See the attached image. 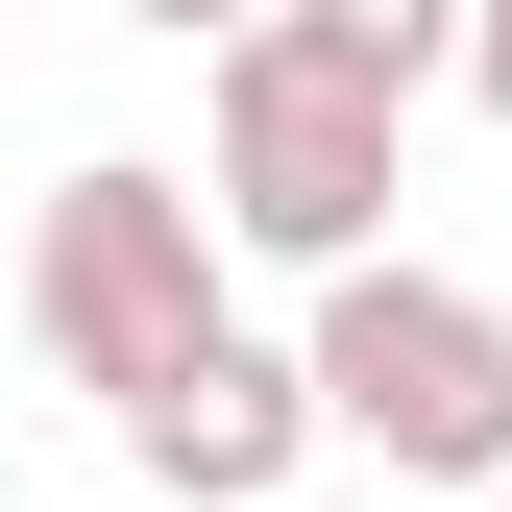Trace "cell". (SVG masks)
Listing matches in <instances>:
<instances>
[{"label":"cell","mask_w":512,"mask_h":512,"mask_svg":"<svg viewBox=\"0 0 512 512\" xmlns=\"http://www.w3.org/2000/svg\"><path fill=\"white\" fill-rule=\"evenodd\" d=\"M391 171H415L391 98H342V74L269 49V25L220 49V122H196V220H220V269H366V244H391Z\"/></svg>","instance_id":"cell-3"},{"label":"cell","mask_w":512,"mask_h":512,"mask_svg":"<svg viewBox=\"0 0 512 512\" xmlns=\"http://www.w3.org/2000/svg\"><path fill=\"white\" fill-rule=\"evenodd\" d=\"M269 49H317V74H342V98H439V74H464V0H269Z\"/></svg>","instance_id":"cell-5"},{"label":"cell","mask_w":512,"mask_h":512,"mask_svg":"<svg viewBox=\"0 0 512 512\" xmlns=\"http://www.w3.org/2000/svg\"><path fill=\"white\" fill-rule=\"evenodd\" d=\"M293 391H317V439H366L391 488H512V293L366 244V269H317Z\"/></svg>","instance_id":"cell-1"},{"label":"cell","mask_w":512,"mask_h":512,"mask_svg":"<svg viewBox=\"0 0 512 512\" xmlns=\"http://www.w3.org/2000/svg\"><path fill=\"white\" fill-rule=\"evenodd\" d=\"M464 98H488V122H512V0H464Z\"/></svg>","instance_id":"cell-7"},{"label":"cell","mask_w":512,"mask_h":512,"mask_svg":"<svg viewBox=\"0 0 512 512\" xmlns=\"http://www.w3.org/2000/svg\"><path fill=\"white\" fill-rule=\"evenodd\" d=\"M0 317H25L98 415H122V391H171V366L220 342V220H196V171L74 147V171H49V220H25V269H0Z\"/></svg>","instance_id":"cell-2"},{"label":"cell","mask_w":512,"mask_h":512,"mask_svg":"<svg viewBox=\"0 0 512 512\" xmlns=\"http://www.w3.org/2000/svg\"><path fill=\"white\" fill-rule=\"evenodd\" d=\"M488 512H512V488H488Z\"/></svg>","instance_id":"cell-9"},{"label":"cell","mask_w":512,"mask_h":512,"mask_svg":"<svg viewBox=\"0 0 512 512\" xmlns=\"http://www.w3.org/2000/svg\"><path fill=\"white\" fill-rule=\"evenodd\" d=\"M0 342H25V317H0Z\"/></svg>","instance_id":"cell-8"},{"label":"cell","mask_w":512,"mask_h":512,"mask_svg":"<svg viewBox=\"0 0 512 512\" xmlns=\"http://www.w3.org/2000/svg\"><path fill=\"white\" fill-rule=\"evenodd\" d=\"M122 25H147V49H244L269 0H122Z\"/></svg>","instance_id":"cell-6"},{"label":"cell","mask_w":512,"mask_h":512,"mask_svg":"<svg viewBox=\"0 0 512 512\" xmlns=\"http://www.w3.org/2000/svg\"><path fill=\"white\" fill-rule=\"evenodd\" d=\"M122 464H147L171 512H293V464H317V391H293V342H220L171 366V391H122Z\"/></svg>","instance_id":"cell-4"}]
</instances>
